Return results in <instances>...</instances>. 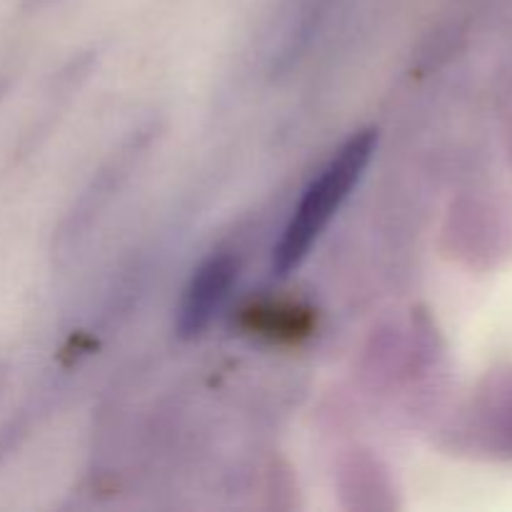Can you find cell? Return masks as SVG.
Here are the masks:
<instances>
[{
    "instance_id": "3",
    "label": "cell",
    "mask_w": 512,
    "mask_h": 512,
    "mask_svg": "<svg viewBox=\"0 0 512 512\" xmlns=\"http://www.w3.org/2000/svg\"><path fill=\"white\" fill-rule=\"evenodd\" d=\"M475 435L485 453L512 460V368L485 385L475 410Z\"/></svg>"
},
{
    "instance_id": "4",
    "label": "cell",
    "mask_w": 512,
    "mask_h": 512,
    "mask_svg": "<svg viewBox=\"0 0 512 512\" xmlns=\"http://www.w3.org/2000/svg\"><path fill=\"white\" fill-rule=\"evenodd\" d=\"M245 325L260 335L278 340H298L313 330V313L295 305H258L245 313Z\"/></svg>"
},
{
    "instance_id": "2",
    "label": "cell",
    "mask_w": 512,
    "mask_h": 512,
    "mask_svg": "<svg viewBox=\"0 0 512 512\" xmlns=\"http://www.w3.org/2000/svg\"><path fill=\"white\" fill-rule=\"evenodd\" d=\"M235 280H238V260L233 255H213L195 270L178 308L180 338L193 340L208 330L215 315L223 310Z\"/></svg>"
},
{
    "instance_id": "1",
    "label": "cell",
    "mask_w": 512,
    "mask_h": 512,
    "mask_svg": "<svg viewBox=\"0 0 512 512\" xmlns=\"http://www.w3.org/2000/svg\"><path fill=\"white\" fill-rule=\"evenodd\" d=\"M375 143H378L375 130L355 133L353 138L340 145L338 153L330 158V163L310 183V188L305 190L298 208H295L293 218L285 225L278 248H275L273 268L280 275H288L290 270L303 263L315 240L323 235V230L328 228L340 205L348 200L350 190L363 178L365 168H368L370 158L375 153Z\"/></svg>"
}]
</instances>
